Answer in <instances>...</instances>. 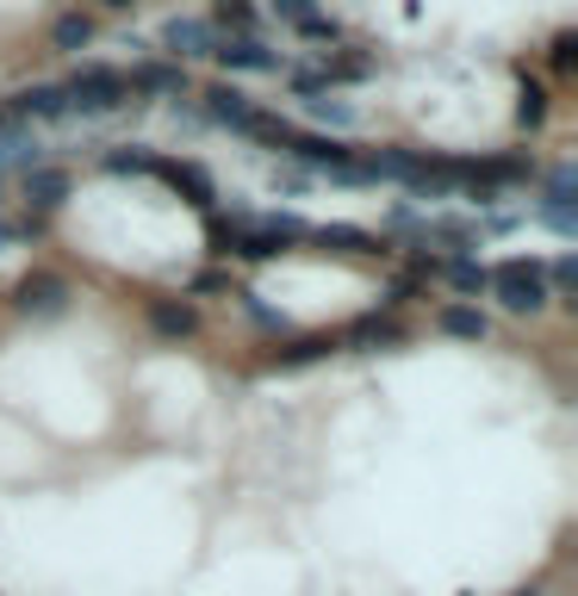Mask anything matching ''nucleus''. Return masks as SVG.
I'll return each mask as SVG.
<instances>
[{
    "instance_id": "obj_1",
    "label": "nucleus",
    "mask_w": 578,
    "mask_h": 596,
    "mask_svg": "<svg viewBox=\"0 0 578 596\" xmlns=\"http://www.w3.org/2000/svg\"><path fill=\"white\" fill-rule=\"evenodd\" d=\"M492 287H498V299H504L510 311H541V305H547L541 261H504V268L492 273Z\"/></svg>"
},
{
    "instance_id": "obj_2",
    "label": "nucleus",
    "mask_w": 578,
    "mask_h": 596,
    "mask_svg": "<svg viewBox=\"0 0 578 596\" xmlns=\"http://www.w3.org/2000/svg\"><path fill=\"white\" fill-rule=\"evenodd\" d=\"M62 94H69V113H113L118 100H125V75H113V69H81Z\"/></svg>"
},
{
    "instance_id": "obj_3",
    "label": "nucleus",
    "mask_w": 578,
    "mask_h": 596,
    "mask_svg": "<svg viewBox=\"0 0 578 596\" xmlns=\"http://www.w3.org/2000/svg\"><path fill=\"white\" fill-rule=\"evenodd\" d=\"M20 305H25V311H38V317H57V311L69 305V287H62L57 273H25Z\"/></svg>"
},
{
    "instance_id": "obj_4",
    "label": "nucleus",
    "mask_w": 578,
    "mask_h": 596,
    "mask_svg": "<svg viewBox=\"0 0 578 596\" xmlns=\"http://www.w3.org/2000/svg\"><path fill=\"white\" fill-rule=\"evenodd\" d=\"M162 44H169L174 57H206V50H212V25L206 20H169L162 25Z\"/></svg>"
},
{
    "instance_id": "obj_5",
    "label": "nucleus",
    "mask_w": 578,
    "mask_h": 596,
    "mask_svg": "<svg viewBox=\"0 0 578 596\" xmlns=\"http://www.w3.org/2000/svg\"><path fill=\"white\" fill-rule=\"evenodd\" d=\"M212 57H218V62H224V69H255V75H274V69H280V57H274V50H262V44H255V38H236V44H218Z\"/></svg>"
},
{
    "instance_id": "obj_6",
    "label": "nucleus",
    "mask_w": 578,
    "mask_h": 596,
    "mask_svg": "<svg viewBox=\"0 0 578 596\" xmlns=\"http://www.w3.org/2000/svg\"><path fill=\"white\" fill-rule=\"evenodd\" d=\"M212 106H206V118H218V125H231V131H250V118H255V106H250V94H236V87H212Z\"/></svg>"
},
{
    "instance_id": "obj_7",
    "label": "nucleus",
    "mask_w": 578,
    "mask_h": 596,
    "mask_svg": "<svg viewBox=\"0 0 578 596\" xmlns=\"http://www.w3.org/2000/svg\"><path fill=\"white\" fill-rule=\"evenodd\" d=\"M13 113L20 118H62L69 113V94H62V87H32V94L13 100Z\"/></svg>"
},
{
    "instance_id": "obj_8",
    "label": "nucleus",
    "mask_w": 578,
    "mask_h": 596,
    "mask_svg": "<svg viewBox=\"0 0 578 596\" xmlns=\"http://www.w3.org/2000/svg\"><path fill=\"white\" fill-rule=\"evenodd\" d=\"M62 192H69V180H62L57 168H32L25 174V199H32V206H62Z\"/></svg>"
},
{
    "instance_id": "obj_9",
    "label": "nucleus",
    "mask_w": 578,
    "mask_h": 596,
    "mask_svg": "<svg viewBox=\"0 0 578 596\" xmlns=\"http://www.w3.org/2000/svg\"><path fill=\"white\" fill-rule=\"evenodd\" d=\"M305 113L317 118V125H336V131H348V125H361V113L348 106V100H330V94H311Z\"/></svg>"
},
{
    "instance_id": "obj_10",
    "label": "nucleus",
    "mask_w": 578,
    "mask_h": 596,
    "mask_svg": "<svg viewBox=\"0 0 578 596\" xmlns=\"http://www.w3.org/2000/svg\"><path fill=\"white\" fill-rule=\"evenodd\" d=\"M442 329H448V336H461V342H485V317L473 305H448L442 311Z\"/></svg>"
},
{
    "instance_id": "obj_11",
    "label": "nucleus",
    "mask_w": 578,
    "mask_h": 596,
    "mask_svg": "<svg viewBox=\"0 0 578 596\" xmlns=\"http://www.w3.org/2000/svg\"><path fill=\"white\" fill-rule=\"evenodd\" d=\"M150 324L162 329V336H193V329H199V311L193 305H155Z\"/></svg>"
},
{
    "instance_id": "obj_12",
    "label": "nucleus",
    "mask_w": 578,
    "mask_h": 596,
    "mask_svg": "<svg viewBox=\"0 0 578 596\" xmlns=\"http://www.w3.org/2000/svg\"><path fill=\"white\" fill-rule=\"evenodd\" d=\"M131 87H143V94H181V69L174 62H150V69H137Z\"/></svg>"
},
{
    "instance_id": "obj_13",
    "label": "nucleus",
    "mask_w": 578,
    "mask_h": 596,
    "mask_svg": "<svg viewBox=\"0 0 578 596\" xmlns=\"http://www.w3.org/2000/svg\"><path fill=\"white\" fill-rule=\"evenodd\" d=\"M50 38H57V50H81V44L94 38V20H81V13H62Z\"/></svg>"
},
{
    "instance_id": "obj_14",
    "label": "nucleus",
    "mask_w": 578,
    "mask_h": 596,
    "mask_svg": "<svg viewBox=\"0 0 578 596\" xmlns=\"http://www.w3.org/2000/svg\"><path fill=\"white\" fill-rule=\"evenodd\" d=\"M573 187H578V174L554 168V180H547V212H573Z\"/></svg>"
},
{
    "instance_id": "obj_15",
    "label": "nucleus",
    "mask_w": 578,
    "mask_h": 596,
    "mask_svg": "<svg viewBox=\"0 0 578 596\" xmlns=\"http://www.w3.org/2000/svg\"><path fill=\"white\" fill-rule=\"evenodd\" d=\"M162 174H169L174 187H187L193 199H212V180H206V174H199V168H181V162H169V168H162Z\"/></svg>"
},
{
    "instance_id": "obj_16",
    "label": "nucleus",
    "mask_w": 578,
    "mask_h": 596,
    "mask_svg": "<svg viewBox=\"0 0 578 596\" xmlns=\"http://www.w3.org/2000/svg\"><path fill=\"white\" fill-rule=\"evenodd\" d=\"M448 280H454V287H461V292H479V287H485V268H479V261H466V255H461V261H448Z\"/></svg>"
},
{
    "instance_id": "obj_17",
    "label": "nucleus",
    "mask_w": 578,
    "mask_h": 596,
    "mask_svg": "<svg viewBox=\"0 0 578 596\" xmlns=\"http://www.w3.org/2000/svg\"><path fill=\"white\" fill-rule=\"evenodd\" d=\"M541 113H547V94H541V87H522L517 118H522V125H541Z\"/></svg>"
},
{
    "instance_id": "obj_18",
    "label": "nucleus",
    "mask_w": 578,
    "mask_h": 596,
    "mask_svg": "<svg viewBox=\"0 0 578 596\" xmlns=\"http://www.w3.org/2000/svg\"><path fill=\"white\" fill-rule=\"evenodd\" d=\"M106 168H113V174H143V168H155V162L143 150H131V155L118 150V155H106Z\"/></svg>"
},
{
    "instance_id": "obj_19",
    "label": "nucleus",
    "mask_w": 578,
    "mask_h": 596,
    "mask_svg": "<svg viewBox=\"0 0 578 596\" xmlns=\"http://www.w3.org/2000/svg\"><path fill=\"white\" fill-rule=\"evenodd\" d=\"M274 13H280V20H311V13H317V7H311V0H274Z\"/></svg>"
},
{
    "instance_id": "obj_20",
    "label": "nucleus",
    "mask_w": 578,
    "mask_h": 596,
    "mask_svg": "<svg viewBox=\"0 0 578 596\" xmlns=\"http://www.w3.org/2000/svg\"><path fill=\"white\" fill-rule=\"evenodd\" d=\"M299 32H305V38H336V25H330L324 13H311V20H299Z\"/></svg>"
},
{
    "instance_id": "obj_21",
    "label": "nucleus",
    "mask_w": 578,
    "mask_h": 596,
    "mask_svg": "<svg viewBox=\"0 0 578 596\" xmlns=\"http://www.w3.org/2000/svg\"><path fill=\"white\" fill-rule=\"evenodd\" d=\"M324 243H343V249H367V236H361V231H343V224H336V231H324Z\"/></svg>"
},
{
    "instance_id": "obj_22",
    "label": "nucleus",
    "mask_w": 578,
    "mask_h": 596,
    "mask_svg": "<svg viewBox=\"0 0 578 596\" xmlns=\"http://www.w3.org/2000/svg\"><path fill=\"white\" fill-rule=\"evenodd\" d=\"M7 236H13V231H7V224H0V249H7Z\"/></svg>"
},
{
    "instance_id": "obj_23",
    "label": "nucleus",
    "mask_w": 578,
    "mask_h": 596,
    "mask_svg": "<svg viewBox=\"0 0 578 596\" xmlns=\"http://www.w3.org/2000/svg\"><path fill=\"white\" fill-rule=\"evenodd\" d=\"M106 7H131V0H106Z\"/></svg>"
},
{
    "instance_id": "obj_24",
    "label": "nucleus",
    "mask_w": 578,
    "mask_h": 596,
    "mask_svg": "<svg viewBox=\"0 0 578 596\" xmlns=\"http://www.w3.org/2000/svg\"><path fill=\"white\" fill-rule=\"evenodd\" d=\"M522 596H541V591H522Z\"/></svg>"
},
{
    "instance_id": "obj_25",
    "label": "nucleus",
    "mask_w": 578,
    "mask_h": 596,
    "mask_svg": "<svg viewBox=\"0 0 578 596\" xmlns=\"http://www.w3.org/2000/svg\"><path fill=\"white\" fill-rule=\"evenodd\" d=\"M224 7H236V0H224Z\"/></svg>"
}]
</instances>
